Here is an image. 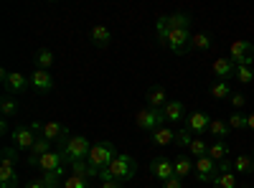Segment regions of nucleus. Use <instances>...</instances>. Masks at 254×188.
<instances>
[{"label":"nucleus","mask_w":254,"mask_h":188,"mask_svg":"<svg viewBox=\"0 0 254 188\" xmlns=\"http://www.w3.org/2000/svg\"><path fill=\"white\" fill-rule=\"evenodd\" d=\"M137 176V163L132 155H117L107 171L99 173V181H132Z\"/></svg>","instance_id":"1"},{"label":"nucleus","mask_w":254,"mask_h":188,"mask_svg":"<svg viewBox=\"0 0 254 188\" xmlns=\"http://www.w3.org/2000/svg\"><path fill=\"white\" fill-rule=\"evenodd\" d=\"M15 163H18V148L15 145L3 148V160H0V188H18Z\"/></svg>","instance_id":"2"},{"label":"nucleus","mask_w":254,"mask_h":188,"mask_svg":"<svg viewBox=\"0 0 254 188\" xmlns=\"http://www.w3.org/2000/svg\"><path fill=\"white\" fill-rule=\"evenodd\" d=\"M117 158V150H115V145L112 142H107V140H102V142H94L92 145V150H89V165L94 171H107L110 165H112V160Z\"/></svg>","instance_id":"3"},{"label":"nucleus","mask_w":254,"mask_h":188,"mask_svg":"<svg viewBox=\"0 0 254 188\" xmlns=\"http://www.w3.org/2000/svg\"><path fill=\"white\" fill-rule=\"evenodd\" d=\"M61 155L64 160H66L69 165L76 163V160H84V158H89V150H92V142L84 137V135H76V137H69L66 142L61 145Z\"/></svg>","instance_id":"4"},{"label":"nucleus","mask_w":254,"mask_h":188,"mask_svg":"<svg viewBox=\"0 0 254 188\" xmlns=\"http://www.w3.org/2000/svg\"><path fill=\"white\" fill-rule=\"evenodd\" d=\"M135 122H137V127H140V130H145V132H155L158 127H163L165 115H163V110H155V107H142V110L135 115Z\"/></svg>","instance_id":"5"},{"label":"nucleus","mask_w":254,"mask_h":188,"mask_svg":"<svg viewBox=\"0 0 254 188\" xmlns=\"http://www.w3.org/2000/svg\"><path fill=\"white\" fill-rule=\"evenodd\" d=\"M0 81L5 87V94H23L28 87H31V79L23 76L20 71H8V69H0Z\"/></svg>","instance_id":"6"},{"label":"nucleus","mask_w":254,"mask_h":188,"mask_svg":"<svg viewBox=\"0 0 254 188\" xmlns=\"http://www.w3.org/2000/svg\"><path fill=\"white\" fill-rule=\"evenodd\" d=\"M229 59L234 61V64H247V66H254V46L249 41H234V44L229 46Z\"/></svg>","instance_id":"7"},{"label":"nucleus","mask_w":254,"mask_h":188,"mask_svg":"<svg viewBox=\"0 0 254 188\" xmlns=\"http://www.w3.org/2000/svg\"><path fill=\"white\" fill-rule=\"evenodd\" d=\"M190 31L188 28H171V33H168V41H165V46L171 49L173 54H186L190 49Z\"/></svg>","instance_id":"8"},{"label":"nucleus","mask_w":254,"mask_h":188,"mask_svg":"<svg viewBox=\"0 0 254 188\" xmlns=\"http://www.w3.org/2000/svg\"><path fill=\"white\" fill-rule=\"evenodd\" d=\"M193 168H196V181H198V183H214V178L219 176V163L211 160L208 155L196 158Z\"/></svg>","instance_id":"9"},{"label":"nucleus","mask_w":254,"mask_h":188,"mask_svg":"<svg viewBox=\"0 0 254 188\" xmlns=\"http://www.w3.org/2000/svg\"><path fill=\"white\" fill-rule=\"evenodd\" d=\"M183 127H186L190 135H203V132H208V127H211V115H208V112H190V115L186 117V122H183Z\"/></svg>","instance_id":"10"},{"label":"nucleus","mask_w":254,"mask_h":188,"mask_svg":"<svg viewBox=\"0 0 254 188\" xmlns=\"http://www.w3.org/2000/svg\"><path fill=\"white\" fill-rule=\"evenodd\" d=\"M10 140L15 142L18 150H31L38 137H36V132L28 127V125H15V130L10 132Z\"/></svg>","instance_id":"11"},{"label":"nucleus","mask_w":254,"mask_h":188,"mask_svg":"<svg viewBox=\"0 0 254 188\" xmlns=\"http://www.w3.org/2000/svg\"><path fill=\"white\" fill-rule=\"evenodd\" d=\"M28 79H31V87H33L38 94H49V92H54V87H56L54 74H51V71H44V69H33V74H31Z\"/></svg>","instance_id":"12"},{"label":"nucleus","mask_w":254,"mask_h":188,"mask_svg":"<svg viewBox=\"0 0 254 188\" xmlns=\"http://www.w3.org/2000/svg\"><path fill=\"white\" fill-rule=\"evenodd\" d=\"M147 168H150V173L155 176V178H160L163 183L165 181H171L173 176H176V168H173V160H168V158H153L150 160V165H147Z\"/></svg>","instance_id":"13"},{"label":"nucleus","mask_w":254,"mask_h":188,"mask_svg":"<svg viewBox=\"0 0 254 188\" xmlns=\"http://www.w3.org/2000/svg\"><path fill=\"white\" fill-rule=\"evenodd\" d=\"M41 137H46L49 142H59V148L69 140V130L64 127L61 122H44V130H41Z\"/></svg>","instance_id":"14"},{"label":"nucleus","mask_w":254,"mask_h":188,"mask_svg":"<svg viewBox=\"0 0 254 188\" xmlns=\"http://www.w3.org/2000/svg\"><path fill=\"white\" fill-rule=\"evenodd\" d=\"M214 188H237V173L231 163H219V176L214 178Z\"/></svg>","instance_id":"15"},{"label":"nucleus","mask_w":254,"mask_h":188,"mask_svg":"<svg viewBox=\"0 0 254 188\" xmlns=\"http://www.w3.org/2000/svg\"><path fill=\"white\" fill-rule=\"evenodd\" d=\"M61 163H66V160H64V155H61V150H51V153H46L44 158H41L36 165L44 173H54V171H64Z\"/></svg>","instance_id":"16"},{"label":"nucleus","mask_w":254,"mask_h":188,"mask_svg":"<svg viewBox=\"0 0 254 188\" xmlns=\"http://www.w3.org/2000/svg\"><path fill=\"white\" fill-rule=\"evenodd\" d=\"M211 69H214V74L219 76V81L234 79V74H237V64L231 59H216L214 64H211Z\"/></svg>","instance_id":"17"},{"label":"nucleus","mask_w":254,"mask_h":188,"mask_svg":"<svg viewBox=\"0 0 254 188\" xmlns=\"http://www.w3.org/2000/svg\"><path fill=\"white\" fill-rule=\"evenodd\" d=\"M163 115H165V122H183L186 120V104L178 102V99L168 102L163 107Z\"/></svg>","instance_id":"18"},{"label":"nucleus","mask_w":254,"mask_h":188,"mask_svg":"<svg viewBox=\"0 0 254 188\" xmlns=\"http://www.w3.org/2000/svg\"><path fill=\"white\" fill-rule=\"evenodd\" d=\"M33 61H36V69H44V71H51L54 64H56V54L51 49H38L33 54Z\"/></svg>","instance_id":"19"},{"label":"nucleus","mask_w":254,"mask_h":188,"mask_svg":"<svg viewBox=\"0 0 254 188\" xmlns=\"http://www.w3.org/2000/svg\"><path fill=\"white\" fill-rule=\"evenodd\" d=\"M46 153H51V142H49L46 137H38V140H36V145L28 150V165H33V168H36V163H38L41 158H44Z\"/></svg>","instance_id":"20"},{"label":"nucleus","mask_w":254,"mask_h":188,"mask_svg":"<svg viewBox=\"0 0 254 188\" xmlns=\"http://www.w3.org/2000/svg\"><path fill=\"white\" fill-rule=\"evenodd\" d=\"M145 102H147V107H155V110H163L165 104H168V94L163 87H150L145 94Z\"/></svg>","instance_id":"21"},{"label":"nucleus","mask_w":254,"mask_h":188,"mask_svg":"<svg viewBox=\"0 0 254 188\" xmlns=\"http://www.w3.org/2000/svg\"><path fill=\"white\" fill-rule=\"evenodd\" d=\"M89 38H92L94 46L104 49V46H110V41H112V31H110L107 26H94V28L89 31Z\"/></svg>","instance_id":"22"},{"label":"nucleus","mask_w":254,"mask_h":188,"mask_svg":"<svg viewBox=\"0 0 254 188\" xmlns=\"http://www.w3.org/2000/svg\"><path fill=\"white\" fill-rule=\"evenodd\" d=\"M150 135H153V142H155V145H173L178 132H176L173 127H168V125H163V127H158V130L150 132Z\"/></svg>","instance_id":"23"},{"label":"nucleus","mask_w":254,"mask_h":188,"mask_svg":"<svg viewBox=\"0 0 254 188\" xmlns=\"http://www.w3.org/2000/svg\"><path fill=\"white\" fill-rule=\"evenodd\" d=\"M208 158L216 160V163H224V160L229 158V145H226L224 140L211 142V145H208Z\"/></svg>","instance_id":"24"},{"label":"nucleus","mask_w":254,"mask_h":188,"mask_svg":"<svg viewBox=\"0 0 254 188\" xmlns=\"http://www.w3.org/2000/svg\"><path fill=\"white\" fill-rule=\"evenodd\" d=\"M231 165H234V173H242V176L254 173V160H252V155H237L234 160H231Z\"/></svg>","instance_id":"25"},{"label":"nucleus","mask_w":254,"mask_h":188,"mask_svg":"<svg viewBox=\"0 0 254 188\" xmlns=\"http://www.w3.org/2000/svg\"><path fill=\"white\" fill-rule=\"evenodd\" d=\"M173 168H176V178H186L190 171H193V163H190V158L188 155H178L176 160H173Z\"/></svg>","instance_id":"26"},{"label":"nucleus","mask_w":254,"mask_h":188,"mask_svg":"<svg viewBox=\"0 0 254 188\" xmlns=\"http://www.w3.org/2000/svg\"><path fill=\"white\" fill-rule=\"evenodd\" d=\"M208 132L214 135L216 140H226V137H229V132H231V127H229V122H226V120H211Z\"/></svg>","instance_id":"27"},{"label":"nucleus","mask_w":254,"mask_h":188,"mask_svg":"<svg viewBox=\"0 0 254 188\" xmlns=\"http://www.w3.org/2000/svg\"><path fill=\"white\" fill-rule=\"evenodd\" d=\"M0 112H3V117H15L18 115V102L13 94H3V99H0Z\"/></svg>","instance_id":"28"},{"label":"nucleus","mask_w":254,"mask_h":188,"mask_svg":"<svg viewBox=\"0 0 254 188\" xmlns=\"http://www.w3.org/2000/svg\"><path fill=\"white\" fill-rule=\"evenodd\" d=\"M211 97L214 99H231V87H229V81H214V84H211Z\"/></svg>","instance_id":"29"},{"label":"nucleus","mask_w":254,"mask_h":188,"mask_svg":"<svg viewBox=\"0 0 254 188\" xmlns=\"http://www.w3.org/2000/svg\"><path fill=\"white\" fill-rule=\"evenodd\" d=\"M211 46H214L211 33H196L193 38H190V49H196V51H208Z\"/></svg>","instance_id":"30"},{"label":"nucleus","mask_w":254,"mask_h":188,"mask_svg":"<svg viewBox=\"0 0 254 188\" xmlns=\"http://www.w3.org/2000/svg\"><path fill=\"white\" fill-rule=\"evenodd\" d=\"M155 31H158V44H160V46H165L168 33H171V20H168V15H160V18H158Z\"/></svg>","instance_id":"31"},{"label":"nucleus","mask_w":254,"mask_h":188,"mask_svg":"<svg viewBox=\"0 0 254 188\" xmlns=\"http://www.w3.org/2000/svg\"><path fill=\"white\" fill-rule=\"evenodd\" d=\"M168 20H171V28H188L190 31V15L188 13H173V15H168Z\"/></svg>","instance_id":"32"},{"label":"nucleus","mask_w":254,"mask_h":188,"mask_svg":"<svg viewBox=\"0 0 254 188\" xmlns=\"http://www.w3.org/2000/svg\"><path fill=\"white\" fill-rule=\"evenodd\" d=\"M237 81H242V84H252L254 81V66H247V64H239L237 66V74H234Z\"/></svg>","instance_id":"33"},{"label":"nucleus","mask_w":254,"mask_h":188,"mask_svg":"<svg viewBox=\"0 0 254 188\" xmlns=\"http://www.w3.org/2000/svg\"><path fill=\"white\" fill-rule=\"evenodd\" d=\"M229 127L231 130H249V125H247V115H242V112H234V115H229Z\"/></svg>","instance_id":"34"},{"label":"nucleus","mask_w":254,"mask_h":188,"mask_svg":"<svg viewBox=\"0 0 254 188\" xmlns=\"http://www.w3.org/2000/svg\"><path fill=\"white\" fill-rule=\"evenodd\" d=\"M64 188H89V178L71 173L69 178H64Z\"/></svg>","instance_id":"35"},{"label":"nucleus","mask_w":254,"mask_h":188,"mask_svg":"<svg viewBox=\"0 0 254 188\" xmlns=\"http://www.w3.org/2000/svg\"><path fill=\"white\" fill-rule=\"evenodd\" d=\"M190 155H196V158H203V155H208V145L201 140V137H193V142H190Z\"/></svg>","instance_id":"36"},{"label":"nucleus","mask_w":254,"mask_h":188,"mask_svg":"<svg viewBox=\"0 0 254 188\" xmlns=\"http://www.w3.org/2000/svg\"><path fill=\"white\" fill-rule=\"evenodd\" d=\"M190 142H193V135H190L186 127H181L178 135H176V145L178 148H190Z\"/></svg>","instance_id":"37"},{"label":"nucleus","mask_w":254,"mask_h":188,"mask_svg":"<svg viewBox=\"0 0 254 188\" xmlns=\"http://www.w3.org/2000/svg\"><path fill=\"white\" fill-rule=\"evenodd\" d=\"M231 104H234V110H242L244 104H247V97L239 94V92H234V94H231Z\"/></svg>","instance_id":"38"},{"label":"nucleus","mask_w":254,"mask_h":188,"mask_svg":"<svg viewBox=\"0 0 254 188\" xmlns=\"http://www.w3.org/2000/svg\"><path fill=\"white\" fill-rule=\"evenodd\" d=\"M163 188H183V183H181V178L173 176L171 181H165V183H163Z\"/></svg>","instance_id":"39"},{"label":"nucleus","mask_w":254,"mask_h":188,"mask_svg":"<svg viewBox=\"0 0 254 188\" xmlns=\"http://www.w3.org/2000/svg\"><path fill=\"white\" fill-rule=\"evenodd\" d=\"M99 188H122V186H120L117 181H102V186H99Z\"/></svg>","instance_id":"40"},{"label":"nucleus","mask_w":254,"mask_h":188,"mask_svg":"<svg viewBox=\"0 0 254 188\" xmlns=\"http://www.w3.org/2000/svg\"><path fill=\"white\" fill-rule=\"evenodd\" d=\"M26 188H46V186H44V181L38 178V181H31V183H26Z\"/></svg>","instance_id":"41"},{"label":"nucleus","mask_w":254,"mask_h":188,"mask_svg":"<svg viewBox=\"0 0 254 188\" xmlns=\"http://www.w3.org/2000/svg\"><path fill=\"white\" fill-rule=\"evenodd\" d=\"M0 132H3V135L8 132V117H3V120H0Z\"/></svg>","instance_id":"42"},{"label":"nucleus","mask_w":254,"mask_h":188,"mask_svg":"<svg viewBox=\"0 0 254 188\" xmlns=\"http://www.w3.org/2000/svg\"><path fill=\"white\" fill-rule=\"evenodd\" d=\"M247 125H249V130L254 132V112H252V115H247Z\"/></svg>","instance_id":"43"},{"label":"nucleus","mask_w":254,"mask_h":188,"mask_svg":"<svg viewBox=\"0 0 254 188\" xmlns=\"http://www.w3.org/2000/svg\"><path fill=\"white\" fill-rule=\"evenodd\" d=\"M252 160H254V148H252Z\"/></svg>","instance_id":"44"},{"label":"nucleus","mask_w":254,"mask_h":188,"mask_svg":"<svg viewBox=\"0 0 254 188\" xmlns=\"http://www.w3.org/2000/svg\"><path fill=\"white\" fill-rule=\"evenodd\" d=\"M244 188H254V186H244Z\"/></svg>","instance_id":"45"}]
</instances>
